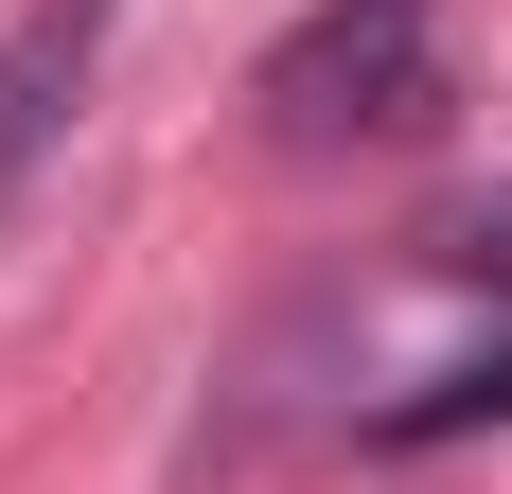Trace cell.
<instances>
[{
	"instance_id": "obj_4",
	"label": "cell",
	"mask_w": 512,
	"mask_h": 494,
	"mask_svg": "<svg viewBox=\"0 0 512 494\" xmlns=\"http://www.w3.org/2000/svg\"><path fill=\"white\" fill-rule=\"evenodd\" d=\"M424 265H460V283H512V195H477V212H460V230L424 247Z\"/></svg>"
},
{
	"instance_id": "obj_2",
	"label": "cell",
	"mask_w": 512,
	"mask_h": 494,
	"mask_svg": "<svg viewBox=\"0 0 512 494\" xmlns=\"http://www.w3.org/2000/svg\"><path fill=\"white\" fill-rule=\"evenodd\" d=\"M106 36H124V0H18V18H0V212H18V177L71 142Z\"/></svg>"
},
{
	"instance_id": "obj_3",
	"label": "cell",
	"mask_w": 512,
	"mask_h": 494,
	"mask_svg": "<svg viewBox=\"0 0 512 494\" xmlns=\"http://www.w3.org/2000/svg\"><path fill=\"white\" fill-rule=\"evenodd\" d=\"M477 424H512V353H460V371H442V389H407L371 442H389V459H424V442H477Z\"/></svg>"
},
{
	"instance_id": "obj_1",
	"label": "cell",
	"mask_w": 512,
	"mask_h": 494,
	"mask_svg": "<svg viewBox=\"0 0 512 494\" xmlns=\"http://www.w3.org/2000/svg\"><path fill=\"white\" fill-rule=\"evenodd\" d=\"M442 106V0H318L265 53V124L283 142H407Z\"/></svg>"
}]
</instances>
